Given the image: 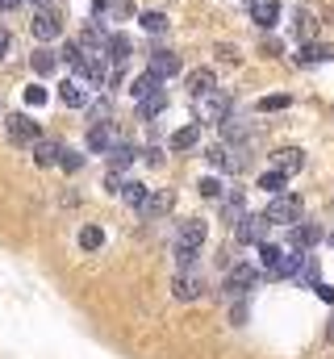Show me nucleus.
<instances>
[{
    "label": "nucleus",
    "instance_id": "72a5a7b5",
    "mask_svg": "<svg viewBox=\"0 0 334 359\" xmlns=\"http://www.w3.org/2000/svg\"><path fill=\"white\" fill-rule=\"evenodd\" d=\"M130 13H134L130 0H109V17H113V21H121V17H130Z\"/></svg>",
    "mask_w": 334,
    "mask_h": 359
},
{
    "label": "nucleus",
    "instance_id": "6e6552de",
    "mask_svg": "<svg viewBox=\"0 0 334 359\" xmlns=\"http://www.w3.org/2000/svg\"><path fill=\"white\" fill-rule=\"evenodd\" d=\"M147 72L159 76V80H171V76L180 72V55H171V50H155L151 63H147Z\"/></svg>",
    "mask_w": 334,
    "mask_h": 359
},
{
    "label": "nucleus",
    "instance_id": "7c9ffc66",
    "mask_svg": "<svg viewBox=\"0 0 334 359\" xmlns=\"http://www.w3.org/2000/svg\"><path fill=\"white\" fill-rule=\"evenodd\" d=\"M142 29L163 34V29H167V17H163V13H142Z\"/></svg>",
    "mask_w": 334,
    "mask_h": 359
},
{
    "label": "nucleus",
    "instance_id": "4c0bfd02",
    "mask_svg": "<svg viewBox=\"0 0 334 359\" xmlns=\"http://www.w3.org/2000/svg\"><path fill=\"white\" fill-rule=\"evenodd\" d=\"M25 104H46V88H42V84L25 88Z\"/></svg>",
    "mask_w": 334,
    "mask_h": 359
},
{
    "label": "nucleus",
    "instance_id": "2f4dec72",
    "mask_svg": "<svg viewBox=\"0 0 334 359\" xmlns=\"http://www.w3.org/2000/svg\"><path fill=\"white\" fill-rule=\"evenodd\" d=\"M201 196H209V201H222V196H226V192H222V180H201Z\"/></svg>",
    "mask_w": 334,
    "mask_h": 359
},
{
    "label": "nucleus",
    "instance_id": "58836bf2",
    "mask_svg": "<svg viewBox=\"0 0 334 359\" xmlns=\"http://www.w3.org/2000/svg\"><path fill=\"white\" fill-rule=\"evenodd\" d=\"M314 288H318V297H322V301H330V305H334V288H330V284H322V280H318Z\"/></svg>",
    "mask_w": 334,
    "mask_h": 359
},
{
    "label": "nucleus",
    "instance_id": "e433bc0d",
    "mask_svg": "<svg viewBox=\"0 0 334 359\" xmlns=\"http://www.w3.org/2000/svg\"><path fill=\"white\" fill-rule=\"evenodd\" d=\"M288 104V96H263L259 100V113H272V109H284Z\"/></svg>",
    "mask_w": 334,
    "mask_h": 359
},
{
    "label": "nucleus",
    "instance_id": "f03ea898",
    "mask_svg": "<svg viewBox=\"0 0 334 359\" xmlns=\"http://www.w3.org/2000/svg\"><path fill=\"white\" fill-rule=\"evenodd\" d=\"M267 222L276 226H293V222H301V196H293V192H280V196H272V205H267Z\"/></svg>",
    "mask_w": 334,
    "mask_h": 359
},
{
    "label": "nucleus",
    "instance_id": "c9c22d12",
    "mask_svg": "<svg viewBox=\"0 0 334 359\" xmlns=\"http://www.w3.org/2000/svg\"><path fill=\"white\" fill-rule=\"evenodd\" d=\"M297 276H301V280H305V284H309V280H314V284H318V259H314V255H309V259H305V264H301V268H297Z\"/></svg>",
    "mask_w": 334,
    "mask_h": 359
},
{
    "label": "nucleus",
    "instance_id": "2eb2a0df",
    "mask_svg": "<svg viewBox=\"0 0 334 359\" xmlns=\"http://www.w3.org/2000/svg\"><path fill=\"white\" fill-rule=\"evenodd\" d=\"M201 288H205V280H201L196 271H188V276H175V284H171V292H175L180 301H192V297H201Z\"/></svg>",
    "mask_w": 334,
    "mask_h": 359
},
{
    "label": "nucleus",
    "instance_id": "dca6fc26",
    "mask_svg": "<svg viewBox=\"0 0 334 359\" xmlns=\"http://www.w3.org/2000/svg\"><path fill=\"white\" fill-rule=\"evenodd\" d=\"M171 201H175V192H151V196H147V205H142V209H138V213H142V217H163L167 209H171Z\"/></svg>",
    "mask_w": 334,
    "mask_h": 359
},
{
    "label": "nucleus",
    "instance_id": "f704fd0d",
    "mask_svg": "<svg viewBox=\"0 0 334 359\" xmlns=\"http://www.w3.org/2000/svg\"><path fill=\"white\" fill-rule=\"evenodd\" d=\"M297 34L301 38H314V13H305V8L297 13Z\"/></svg>",
    "mask_w": 334,
    "mask_h": 359
},
{
    "label": "nucleus",
    "instance_id": "39448f33",
    "mask_svg": "<svg viewBox=\"0 0 334 359\" xmlns=\"http://www.w3.org/2000/svg\"><path fill=\"white\" fill-rule=\"evenodd\" d=\"M34 38L38 42H51V38H59V29H63V17H59V8H38V17H34Z\"/></svg>",
    "mask_w": 334,
    "mask_h": 359
},
{
    "label": "nucleus",
    "instance_id": "bb28decb",
    "mask_svg": "<svg viewBox=\"0 0 334 359\" xmlns=\"http://www.w3.org/2000/svg\"><path fill=\"white\" fill-rule=\"evenodd\" d=\"M318 238H322L318 226H293V247H314Z\"/></svg>",
    "mask_w": 334,
    "mask_h": 359
},
{
    "label": "nucleus",
    "instance_id": "4be33fe9",
    "mask_svg": "<svg viewBox=\"0 0 334 359\" xmlns=\"http://www.w3.org/2000/svg\"><path fill=\"white\" fill-rule=\"evenodd\" d=\"M59 96H63V104H72V109H80V104H88V92H84V84H80V80H67Z\"/></svg>",
    "mask_w": 334,
    "mask_h": 359
},
{
    "label": "nucleus",
    "instance_id": "412c9836",
    "mask_svg": "<svg viewBox=\"0 0 334 359\" xmlns=\"http://www.w3.org/2000/svg\"><path fill=\"white\" fill-rule=\"evenodd\" d=\"M209 88H213V72H209V67H196V72H188V92L205 96Z\"/></svg>",
    "mask_w": 334,
    "mask_h": 359
},
{
    "label": "nucleus",
    "instance_id": "f8f14e48",
    "mask_svg": "<svg viewBox=\"0 0 334 359\" xmlns=\"http://www.w3.org/2000/svg\"><path fill=\"white\" fill-rule=\"evenodd\" d=\"M163 109H167V92H163V88L147 92V96L138 100V121H151V117H159Z\"/></svg>",
    "mask_w": 334,
    "mask_h": 359
},
{
    "label": "nucleus",
    "instance_id": "c03bdc74",
    "mask_svg": "<svg viewBox=\"0 0 334 359\" xmlns=\"http://www.w3.org/2000/svg\"><path fill=\"white\" fill-rule=\"evenodd\" d=\"M330 243H334V234H330Z\"/></svg>",
    "mask_w": 334,
    "mask_h": 359
},
{
    "label": "nucleus",
    "instance_id": "a211bd4d",
    "mask_svg": "<svg viewBox=\"0 0 334 359\" xmlns=\"http://www.w3.org/2000/svg\"><path fill=\"white\" fill-rule=\"evenodd\" d=\"M105 155H109V172H126V168L134 163V155H138V151H134V147H126V142H117V147H109Z\"/></svg>",
    "mask_w": 334,
    "mask_h": 359
},
{
    "label": "nucleus",
    "instance_id": "7ed1b4c3",
    "mask_svg": "<svg viewBox=\"0 0 334 359\" xmlns=\"http://www.w3.org/2000/svg\"><path fill=\"white\" fill-rule=\"evenodd\" d=\"M205 238H209V226L196 222V217H188V222L175 226V251H201Z\"/></svg>",
    "mask_w": 334,
    "mask_h": 359
},
{
    "label": "nucleus",
    "instance_id": "aec40b11",
    "mask_svg": "<svg viewBox=\"0 0 334 359\" xmlns=\"http://www.w3.org/2000/svg\"><path fill=\"white\" fill-rule=\"evenodd\" d=\"M272 159H276V168H280V172H284V176H293V172H301V163H305V159H301V151H297V147H284V151H276V155H272Z\"/></svg>",
    "mask_w": 334,
    "mask_h": 359
},
{
    "label": "nucleus",
    "instance_id": "a878e982",
    "mask_svg": "<svg viewBox=\"0 0 334 359\" xmlns=\"http://www.w3.org/2000/svg\"><path fill=\"white\" fill-rule=\"evenodd\" d=\"M243 213H247V209H243V192H230V196L222 201V217H226V222H239Z\"/></svg>",
    "mask_w": 334,
    "mask_h": 359
},
{
    "label": "nucleus",
    "instance_id": "473e14b6",
    "mask_svg": "<svg viewBox=\"0 0 334 359\" xmlns=\"http://www.w3.org/2000/svg\"><path fill=\"white\" fill-rule=\"evenodd\" d=\"M59 168L76 176V172H80V168H84V155H76V151H63V159H59Z\"/></svg>",
    "mask_w": 334,
    "mask_h": 359
},
{
    "label": "nucleus",
    "instance_id": "0eeeda50",
    "mask_svg": "<svg viewBox=\"0 0 334 359\" xmlns=\"http://www.w3.org/2000/svg\"><path fill=\"white\" fill-rule=\"evenodd\" d=\"M205 117L222 126V121L230 117V92H222V88H209V92H205Z\"/></svg>",
    "mask_w": 334,
    "mask_h": 359
},
{
    "label": "nucleus",
    "instance_id": "79ce46f5",
    "mask_svg": "<svg viewBox=\"0 0 334 359\" xmlns=\"http://www.w3.org/2000/svg\"><path fill=\"white\" fill-rule=\"evenodd\" d=\"M13 4H21V0H0V8H13Z\"/></svg>",
    "mask_w": 334,
    "mask_h": 359
},
{
    "label": "nucleus",
    "instance_id": "9d476101",
    "mask_svg": "<svg viewBox=\"0 0 334 359\" xmlns=\"http://www.w3.org/2000/svg\"><path fill=\"white\" fill-rule=\"evenodd\" d=\"M247 288H255V268H247V264L230 268V276H226V292L239 297V292H247Z\"/></svg>",
    "mask_w": 334,
    "mask_h": 359
},
{
    "label": "nucleus",
    "instance_id": "20e7f679",
    "mask_svg": "<svg viewBox=\"0 0 334 359\" xmlns=\"http://www.w3.org/2000/svg\"><path fill=\"white\" fill-rule=\"evenodd\" d=\"M38 134H42L38 121H29L25 113H13V117H8V142H13V147H34Z\"/></svg>",
    "mask_w": 334,
    "mask_h": 359
},
{
    "label": "nucleus",
    "instance_id": "ddd939ff",
    "mask_svg": "<svg viewBox=\"0 0 334 359\" xmlns=\"http://www.w3.org/2000/svg\"><path fill=\"white\" fill-rule=\"evenodd\" d=\"M330 59H334V46H326V42H305L301 55H297L301 67H309V63H330Z\"/></svg>",
    "mask_w": 334,
    "mask_h": 359
},
{
    "label": "nucleus",
    "instance_id": "c85d7f7f",
    "mask_svg": "<svg viewBox=\"0 0 334 359\" xmlns=\"http://www.w3.org/2000/svg\"><path fill=\"white\" fill-rule=\"evenodd\" d=\"M284 172H280V168H276V172H267V176H259V188H267V192H272V196H280V192H284Z\"/></svg>",
    "mask_w": 334,
    "mask_h": 359
},
{
    "label": "nucleus",
    "instance_id": "f257e3e1",
    "mask_svg": "<svg viewBox=\"0 0 334 359\" xmlns=\"http://www.w3.org/2000/svg\"><path fill=\"white\" fill-rule=\"evenodd\" d=\"M263 268H267V276H297V268H301V255H293L288 247H272V243H263Z\"/></svg>",
    "mask_w": 334,
    "mask_h": 359
},
{
    "label": "nucleus",
    "instance_id": "37998d69",
    "mask_svg": "<svg viewBox=\"0 0 334 359\" xmlns=\"http://www.w3.org/2000/svg\"><path fill=\"white\" fill-rule=\"evenodd\" d=\"M34 4H38V8H42V4H51V0H34Z\"/></svg>",
    "mask_w": 334,
    "mask_h": 359
},
{
    "label": "nucleus",
    "instance_id": "ea45409f",
    "mask_svg": "<svg viewBox=\"0 0 334 359\" xmlns=\"http://www.w3.org/2000/svg\"><path fill=\"white\" fill-rule=\"evenodd\" d=\"M109 109H113V104H109V100H96V104H92V117H96V121H100V117H105V113H109Z\"/></svg>",
    "mask_w": 334,
    "mask_h": 359
},
{
    "label": "nucleus",
    "instance_id": "cd10ccee",
    "mask_svg": "<svg viewBox=\"0 0 334 359\" xmlns=\"http://www.w3.org/2000/svg\"><path fill=\"white\" fill-rule=\"evenodd\" d=\"M155 88H159V76H151V72H142V76H134V84H130V92H134L138 100H142L147 92H155Z\"/></svg>",
    "mask_w": 334,
    "mask_h": 359
},
{
    "label": "nucleus",
    "instance_id": "a19ab883",
    "mask_svg": "<svg viewBox=\"0 0 334 359\" xmlns=\"http://www.w3.org/2000/svg\"><path fill=\"white\" fill-rule=\"evenodd\" d=\"M8 46H13V34H8V29H0V59L8 55Z\"/></svg>",
    "mask_w": 334,
    "mask_h": 359
},
{
    "label": "nucleus",
    "instance_id": "6ab92c4d",
    "mask_svg": "<svg viewBox=\"0 0 334 359\" xmlns=\"http://www.w3.org/2000/svg\"><path fill=\"white\" fill-rule=\"evenodd\" d=\"M29 67H34L38 76H51V72L59 67V55H55L51 46H38V50H34V59H29Z\"/></svg>",
    "mask_w": 334,
    "mask_h": 359
},
{
    "label": "nucleus",
    "instance_id": "5701e85b",
    "mask_svg": "<svg viewBox=\"0 0 334 359\" xmlns=\"http://www.w3.org/2000/svg\"><path fill=\"white\" fill-rule=\"evenodd\" d=\"M196 142H201V126H184V130H175V138H171L175 151H188V147H196Z\"/></svg>",
    "mask_w": 334,
    "mask_h": 359
},
{
    "label": "nucleus",
    "instance_id": "c756f323",
    "mask_svg": "<svg viewBox=\"0 0 334 359\" xmlns=\"http://www.w3.org/2000/svg\"><path fill=\"white\" fill-rule=\"evenodd\" d=\"M222 130H226V142H247V126H239L234 117H226Z\"/></svg>",
    "mask_w": 334,
    "mask_h": 359
},
{
    "label": "nucleus",
    "instance_id": "393cba45",
    "mask_svg": "<svg viewBox=\"0 0 334 359\" xmlns=\"http://www.w3.org/2000/svg\"><path fill=\"white\" fill-rule=\"evenodd\" d=\"M121 196H126V205L142 209V205H147V196H151V188H142V184L134 180V184H126V188H121Z\"/></svg>",
    "mask_w": 334,
    "mask_h": 359
},
{
    "label": "nucleus",
    "instance_id": "1a4fd4ad",
    "mask_svg": "<svg viewBox=\"0 0 334 359\" xmlns=\"http://www.w3.org/2000/svg\"><path fill=\"white\" fill-rule=\"evenodd\" d=\"M250 21L263 25V29H272L280 21V4L276 0H250Z\"/></svg>",
    "mask_w": 334,
    "mask_h": 359
},
{
    "label": "nucleus",
    "instance_id": "4468645a",
    "mask_svg": "<svg viewBox=\"0 0 334 359\" xmlns=\"http://www.w3.org/2000/svg\"><path fill=\"white\" fill-rule=\"evenodd\" d=\"M105 55H109V63L121 72V67L130 63V38H126V34H113V38H109V46H105Z\"/></svg>",
    "mask_w": 334,
    "mask_h": 359
},
{
    "label": "nucleus",
    "instance_id": "b1692460",
    "mask_svg": "<svg viewBox=\"0 0 334 359\" xmlns=\"http://www.w3.org/2000/svg\"><path fill=\"white\" fill-rule=\"evenodd\" d=\"M80 247L84 251H100V247H105V230H100V226H84L80 230Z\"/></svg>",
    "mask_w": 334,
    "mask_h": 359
},
{
    "label": "nucleus",
    "instance_id": "9b49d317",
    "mask_svg": "<svg viewBox=\"0 0 334 359\" xmlns=\"http://www.w3.org/2000/svg\"><path fill=\"white\" fill-rule=\"evenodd\" d=\"M59 159H63V147L59 142H51V138H38L34 142V163L38 168H55Z\"/></svg>",
    "mask_w": 334,
    "mask_h": 359
},
{
    "label": "nucleus",
    "instance_id": "423d86ee",
    "mask_svg": "<svg viewBox=\"0 0 334 359\" xmlns=\"http://www.w3.org/2000/svg\"><path fill=\"white\" fill-rule=\"evenodd\" d=\"M267 230H272L267 213H243V217H239V238H243V243H263Z\"/></svg>",
    "mask_w": 334,
    "mask_h": 359
},
{
    "label": "nucleus",
    "instance_id": "f3484780",
    "mask_svg": "<svg viewBox=\"0 0 334 359\" xmlns=\"http://www.w3.org/2000/svg\"><path fill=\"white\" fill-rule=\"evenodd\" d=\"M88 147H92V151H109V147H117V134H113V126L96 121V126H92V134H88Z\"/></svg>",
    "mask_w": 334,
    "mask_h": 359
}]
</instances>
